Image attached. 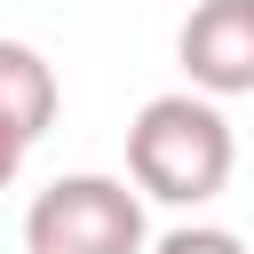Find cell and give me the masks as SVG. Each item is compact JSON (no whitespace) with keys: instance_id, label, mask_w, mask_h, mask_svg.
<instances>
[{"instance_id":"obj_1","label":"cell","mask_w":254,"mask_h":254,"mask_svg":"<svg viewBox=\"0 0 254 254\" xmlns=\"http://www.w3.org/2000/svg\"><path fill=\"white\" fill-rule=\"evenodd\" d=\"M238 167L230 119L214 111V95H151L127 127V175L143 198L159 206H206Z\"/></svg>"},{"instance_id":"obj_2","label":"cell","mask_w":254,"mask_h":254,"mask_svg":"<svg viewBox=\"0 0 254 254\" xmlns=\"http://www.w3.org/2000/svg\"><path fill=\"white\" fill-rule=\"evenodd\" d=\"M32 254H143V198L119 175H56L24 214Z\"/></svg>"},{"instance_id":"obj_3","label":"cell","mask_w":254,"mask_h":254,"mask_svg":"<svg viewBox=\"0 0 254 254\" xmlns=\"http://www.w3.org/2000/svg\"><path fill=\"white\" fill-rule=\"evenodd\" d=\"M175 56L198 95H254V0H198Z\"/></svg>"},{"instance_id":"obj_4","label":"cell","mask_w":254,"mask_h":254,"mask_svg":"<svg viewBox=\"0 0 254 254\" xmlns=\"http://www.w3.org/2000/svg\"><path fill=\"white\" fill-rule=\"evenodd\" d=\"M0 119H8L24 143H40V135L56 127V71H48V56L24 48V40H0Z\"/></svg>"},{"instance_id":"obj_5","label":"cell","mask_w":254,"mask_h":254,"mask_svg":"<svg viewBox=\"0 0 254 254\" xmlns=\"http://www.w3.org/2000/svg\"><path fill=\"white\" fill-rule=\"evenodd\" d=\"M143 254H246L230 230H214V222H183V230H167L159 246H143Z\"/></svg>"},{"instance_id":"obj_6","label":"cell","mask_w":254,"mask_h":254,"mask_svg":"<svg viewBox=\"0 0 254 254\" xmlns=\"http://www.w3.org/2000/svg\"><path fill=\"white\" fill-rule=\"evenodd\" d=\"M24 151H32V143H24V135H16L8 119H0V190L16 183V167H24Z\"/></svg>"}]
</instances>
